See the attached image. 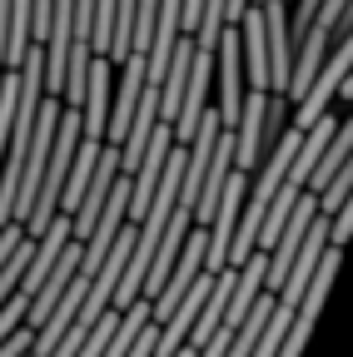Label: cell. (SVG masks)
Returning <instances> with one entry per match:
<instances>
[{
	"label": "cell",
	"mask_w": 353,
	"mask_h": 357,
	"mask_svg": "<svg viewBox=\"0 0 353 357\" xmlns=\"http://www.w3.org/2000/svg\"><path fill=\"white\" fill-rule=\"evenodd\" d=\"M80 144H85V114H80V109H65L60 139H55V154H50V169H45V184H40V204H35V218H30L25 234L45 238L50 223L60 218V208H65V184H70V169H75Z\"/></svg>",
	"instance_id": "obj_1"
},
{
	"label": "cell",
	"mask_w": 353,
	"mask_h": 357,
	"mask_svg": "<svg viewBox=\"0 0 353 357\" xmlns=\"http://www.w3.org/2000/svg\"><path fill=\"white\" fill-rule=\"evenodd\" d=\"M239 70H244V35L239 30H224V40H219V84H224V100L214 105L219 114H224V129H239V119H244Z\"/></svg>",
	"instance_id": "obj_2"
},
{
	"label": "cell",
	"mask_w": 353,
	"mask_h": 357,
	"mask_svg": "<svg viewBox=\"0 0 353 357\" xmlns=\"http://www.w3.org/2000/svg\"><path fill=\"white\" fill-rule=\"evenodd\" d=\"M239 35H244V70H249L254 89L274 95V55H269V20H264V6H254L244 15Z\"/></svg>",
	"instance_id": "obj_3"
},
{
	"label": "cell",
	"mask_w": 353,
	"mask_h": 357,
	"mask_svg": "<svg viewBox=\"0 0 353 357\" xmlns=\"http://www.w3.org/2000/svg\"><path fill=\"white\" fill-rule=\"evenodd\" d=\"M80 114H85V144L105 149V144H110V114H115V105H110V60H95Z\"/></svg>",
	"instance_id": "obj_4"
},
{
	"label": "cell",
	"mask_w": 353,
	"mask_h": 357,
	"mask_svg": "<svg viewBox=\"0 0 353 357\" xmlns=\"http://www.w3.org/2000/svg\"><path fill=\"white\" fill-rule=\"evenodd\" d=\"M264 20H269V55H274V95H289L294 84V30H289V6L284 0H269L264 6Z\"/></svg>",
	"instance_id": "obj_5"
},
{
	"label": "cell",
	"mask_w": 353,
	"mask_h": 357,
	"mask_svg": "<svg viewBox=\"0 0 353 357\" xmlns=\"http://www.w3.org/2000/svg\"><path fill=\"white\" fill-rule=\"evenodd\" d=\"M264 119H269V95L254 89V95L244 100V119L234 129V139H239V174L259 169V159H264Z\"/></svg>",
	"instance_id": "obj_6"
},
{
	"label": "cell",
	"mask_w": 353,
	"mask_h": 357,
	"mask_svg": "<svg viewBox=\"0 0 353 357\" xmlns=\"http://www.w3.org/2000/svg\"><path fill=\"white\" fill-rule=\"evenodd\" d=\"M25 229H20V223H10V229H0V273H6V268H10V258L25 248Z\"/></svg>",
	"instance_id": "obj_7"
},
{
	"label": "cell",
	"mask_w": 353,
	"mask_h": 357,
	"mask_svg": "<svg viewBox=\"0 0 353 357\" xmlns=\"http://www.w3.org/2000/svg\"><path fill=\"white\" fill-rule=\"evenodd\" d=\"M329 234H333V248H343V243L353 238V194H348V204L333 213V229H329Z\"/></svg>",
	"instance_id": "obj_8"
},
{
	"label": "cell",
	"mask_w": 353,
	"mask_h": 357,
	"mask_svg": "<svg viewBox=\"0 0 353 357\" xmlns=\"http://www.w3.org/2000/svg\"><path fill=\"white\" fill-rule=\"evenodd\" d=\"M10 25H15V0H0V65L10 60Z\"/></svg>",
	"instance_id": "obj_9"
}]
</instances>
